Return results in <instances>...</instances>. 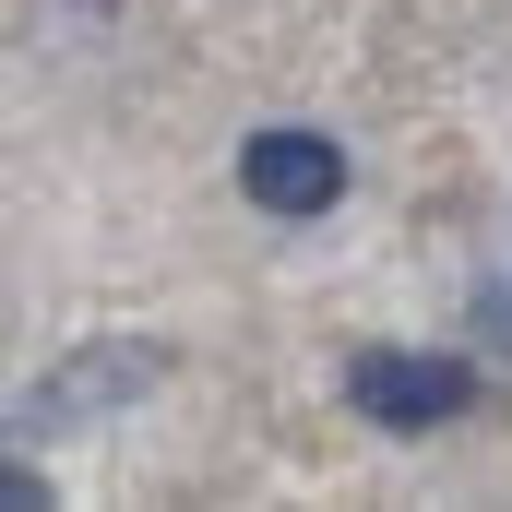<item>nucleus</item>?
Returning <instances> with one entry per match:
<instances>
[{"label": "nucleus", "mask_w": 512, "mask_h": 512, "mask_svg": "<svg viewBox=\"0 0 512 512\" xmlns=\"http://www.w3.org/2000/svg\"><path fill=\"white\" fill-rule=\"evenodd\" d=\"M346 143L334 131H310V120H274V131H251L239 143V191H251L262 215H334L346 203Z\"/></svg>", "instance_id": "obj_2"}, {"label": "nucleus", "mask_w": 512, "mask_h": 512, "mask_svg": "<svg viewBox=\"0 0 512 512\" xmlns=\"http://www.w3.org/2000/svg\"><path fill=\"white\" fill-rule=\"evenodd\" d=\"M0 512H48V477L36 465H0Z\"/></svg>", "instance_id": "obj_3"}, {"label": "nucleus", "mask_w": 512, "mask_h": 512, "mask_svg": "<svg viewBox=\"0 0 512 512\" xmlns=\"http://www.w3.org/2000/svg\"><path fill=\"white\" fill-rule=\"evenodd\" d=\"M84 12H108V0H84Z\"/></svg>", "instance_id": "obj_4"}, {"label": "nucleus", "mask_w": 512, "mask_h": 512, "mask_svg": "<svg viewBox=\"0 0 512 512\" xmlns=\"http://www.w3.org/2000/svg\"><path fill=\"white\" fill-rule=\"evenodd\" d=\"M346 405L370 429H441L477 405V358H441V346H358L346 358Z\"/></svg>", "instance_id": "obj_1"}]
</instances>
